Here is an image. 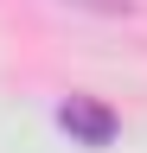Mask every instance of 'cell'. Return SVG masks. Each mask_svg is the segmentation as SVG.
Masks as SVG:
<instances>
[{
  "mask_svg": "<svg viewBox=\"0 0 147 153\" xmlns=\"http://www.w3.org/2000/svg\"><path fill=\"white\" fill-rule=\"evenodd\" d=\"M58 128H64L77 147H109V140L122 134L115 108H109L102 96H64V102H58Z\"/></svg>",
  "mask_w": 147,
  "mask_h": 153,
  "instance_id": "1",
  "label": "cell"
},
{
  "mask_svg": "<svg viewBox=\"0 0 147 153\" xmlns=\"http://www.w3.org/2000/svg\"><path fill=\"white\" fill-rule=\"evenodd\" d=\"M77 7H96V13H134L128 0H77Z\"/></svg>",
  "mask_w": 147,
  "mask_h": 153,
  "instance_id": "2",
  "label": "cell"
}]
</instances>
